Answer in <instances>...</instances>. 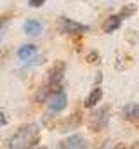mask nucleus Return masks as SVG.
<instances>
[{
    "instance_id": "obj_3",
    "label": "nucleus",
    "mask_w": 139,
    "mask_h": 149,
    "mask_svg": "<svg viewBox=\"0 0 139 149\" xmlns=\"http://www.w3.org/2000/svg\"><path fill=\"white\" fill-rule=\"evenodd\" d=\"M110 123V106H103V108H98L91 113L89 116V130L98 134L104 130Z\"/></svg>"
},
{
    "instance_id": "obj_15",
    "label": "nucleus",
    "mask_w": 139,
    "mask_h": 149,
    "mask_svg": "<svg viewBox=\"0 0 139 149\" xmlns=\"http://www.w3.org/2000/svg\"><path fill=\"white\" fill-rule=\"evenodd\" d=\"M7 24H9V17H7V16L0 17V40H2V37H4V33H5Z\"/></svg>"
},
{
    "instance_id": "obj_12",
    "label": "nucleus",
    "mask_w": 139,
    "mask_h": 149,
    "mask_svg": "<svg viewBox=\"0 0 139 149\" xmlns=\"http://www.w3.org/2000/svg\"><path fill=\"white\" fill-rule=\"evenodd\" d=\"M35 54H37V47L32 45V43H28V45H23L19 50H18V57L19 59H23V61H26V59H32Z\"/></svg>"
},
{
    "instance_id": "obj_18",
    "label": "nucleus",
    "mask_w": 139,
    "mask_h": 149,
    "mask_svg": "<svg viewBox=\"0 0 139 149\" xmlns=\"http://www.w3.org/2000/svg\"><path fill=\"white\" fill-rule=\"evenodd\" d=\"M129 149H139V141H136V142H134V144H132Z\"/></svg>"
},
{
    "instance_id": "obj_16",
    "label": "nucleus",
    "mask_w": 139,
    "mask_h": 149,
    "mask_svg": "<svg viewBox=\"0 0 139 149\" xmlns=\"http://www.w3.org/2000/svg\"><path fill=\"white\" fill-rule=\"evenodd\" d=\"M28 3H30V7H42L45 3V0H28Z\"/></svg>"
},
{
    "instance_id": "obj_20",
    "label": "nucleus",
    "mask_w": 139,
    "mask_h": 149,
    "mask_svg": "<svg viewBox=\"0 0 139 149\" xmlns=\"http://www.w3.org/2000/svg\"><path fill=\"white\" fill-rule=\"evenodd\" d=\"M37 149H47V148H37Z\"/></svg>"
},
{
    "instance_id": "obj_4",
    "label": "nucleus",
    "mask_w": 139,
    "mask_h": 149,
    "mask_svg": "<svg viewBox=\"0 0 139 149\" xmlns=\"http://www.w3.org/2000/svg\"><path fill=\"white\" fill-rule=\"evenodd\" d=\"M58 31L63 33V35H80V33L89 31V26H85L82 23H77L70 17H59L58 19Z\"/></svg>"
},
{
    "instance_id": "obj_6",
    "label": "nucleus",
    "mask_w": 139,
    "mask_h": 149,
    "mask_svg": "<svg viewBox=\"0 0 139 149\" xmlns=\"http://www.w3.org/2000/svg\"><path fill=\"white\" fill-rule=\"evenodd\" d=\"M61 149H87V141H85V137L75 134L61 144Z\"/></svg>"
},
{
    "instance_id": "obj_1",
    "label": "nucleus",
    "mask_w": 139,
    "mask_h": 149,
    "mask_svg": "<svg viewBox=\"0 0 139 149\" xmlns=\"http://www.w3.org/2000/svg\"><path fill=\"white\" fill-rule=\"evenodd\" d=\"M40 141V128L37 123H26L16 130L9 141V149H33Z\"/></svg>"
},
{
    "instance_id": "obj_17",
    "label": "nucleus",
    "mask_w": 139,
    "mask_h": 149,
    "mask_svg": "<svg viewBox=\"0 0 139 149\" xmlns=\"http://www.w3.org/2000/svg\"><path fill=\"white\" fill-rule=\"evenodd\" d=\"M7 123V118H5V114L4 113H0V127H4Z\"/></svg>"
},
{
    "instance_id": "obj_14",
    "label": "nucleus",
    "mask_w": 139,
    "mask_h": 149,
    "mask_svg": "<svg viewBox=\"0 0 139 149\" xmlns=\"http://www.w3.org/2000/svg\"><path fill=\"white\" fill-rule=\"evenodd\" d=\"M85 61H87L89 64H96V63L99 61V54H98L96 50H92V52H89V54H87V57H85Z\"/></svg>"
},
{
    "instance_id": "obj_9",
    "label": "nucleus",
    "mask_w": 139,
    "mask_h": 149,
    "mask_svg": "<svg viewBox=\"0 0 139 149\" xmlns=\"http://www.w3.org/2000/svg\"><path fill=\"white\" fill-rule=\"evenodd\" d=\"M23 30L26 35H32V37H37L42 33V23L37 21V19H28L25 24H23Z\"/></svg>"
},
{
    "instance_id": "obj_2",
    "label": "nucleus",
    "mask_w": 139,
    "mask_h": 149,
    "mask_svg": "<svg viewBox=\"0 0 139 149\" xmlns=\"http://www.w3.org/2000/svg\"><path fill=\"white\" fill-rule=\"evenodd\" d=\"M65 71H66V63L65 61H56L51 70H49V80L47 87L51 94H58L63 90V80H65Z\"/></svg>"
},
{
    "instance_id": "obj_19",
    "label": "nucleus",
    "mask_w": 139,
    "mask_h": 149,
    "mask_svg": "<svg viewBox=\"0 0 139 149\" xmlns=\"http://www.w3.org/2000/svg\"><path fill=\"white\" fill-rule=\"evenodd\" d=\"M113 149H125V146H124V144H118V146H115Z\"/></svg>"
},
{
    "instance_id": "obj_11",
    "label": "nucleus",
    "mask_w": 139,
    "mask_h": 149,
    "mask_svg": "<svg viewBox=\"0 0 139 149\" xmlns=\"http://www.w3.org/2000/svg\"><path fill=\"white\" fill-rule=\"evenodd\" d=\"M101 99H103V88H101V87H94V88H92V92L87 95V99H85L84 106H85V108H92V106H96Z\"/></svg>"
},
{
    "instance_id": "obj_13",
    "label": "nucleus",
    "mask_w": 139,
    "mask_h": 149,
    "mask_svg": "<svg viewBox=\"0 0 139 149\" xmlns=\"http://www.w3.org/2000/svg\"><path fill=\"white\" fill-rule=\"evenodd\" d=\"M136 10H138V7H136L134 3H129V5H124V9L118 12V16H120V19H127V17H131Z\"/></svg>"
},
{
    "instance_id": "obj_5",
    "label": "nucleus",
    "mask_w": 139,
    "mask_h": 149,
    "mask_svg": "<svg viewBox=\"0 0 139 149\" xmlns=\"http://www.w3.org/2000/svg\"><path fill=\"white\" fill-rule=\"evenodd\" d=\"M66 104H68V97H66V94L61 90V92H58V94H52L51 97H49V109L54 113H59L63 111L65 108H66Z\"/></svg>"
},
{
    "instance_id": "obj_10",
    "label": "nucleus",
    "mask_w": 139,
    "mask_h": 149,
    "mask_svg": "<svg viewBox=\"0 0 139 149\" xmlns=\"http://www.w3.org/2000/svg\"><path fill=\"white\" fill-rule=\"evenodd\" d=\"M124 118L127 121H138L139 120V104L138 102H129L124 108Z\"/></svg>"
},
{
    "instance_id": "obj_8",
    "label": "nucleus",
    "mask_w": 139,
    "mask_h": 149,
    "mask_svg": "<svg viewBox=\"0 0 139 149\" xmlns=\"http://www.w3.org/2000/svg\"><path fill=\"white\" fill-rule=\"evenodd\" d=\"M80 123H82V113H80V111H75V113H73V114H71V116L68 118V120H66V123L63 121L61 132H70V130L77 128Z\"/></svg>"
},
{
    "instance_id": "obj_7",
    "label": "nucleus",
    "mask_w": 139,
    "mask_h": 149,
    "mask_svg": "<svg viewBox=\"0 0 139 149\" xmlns=\"http://www.w3.org/2000/svg\"><path fill=\"white\" fill-rule=\"evenodd\" d=\"M120 24H122V19H120L118 14L110 16V17H106V21L103 23V31L104 33H113V31H117L120 28Z\"/></svg>"
}]
</instances>
